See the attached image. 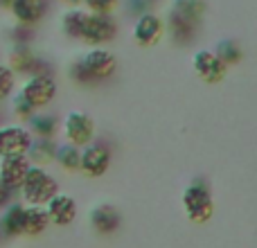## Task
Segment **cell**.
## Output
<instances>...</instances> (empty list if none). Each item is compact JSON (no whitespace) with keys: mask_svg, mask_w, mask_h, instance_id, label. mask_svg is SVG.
Here are the masks:
<instances>
[{"mask_svg":"<svg viewBox=\"0 0 257 248\" xmlns=\"http://www.w3.org/2000/svg\"><path fill=\"white\" fill-rule=\"evenodd\" d=\"M131 36L136 41V45H140V48H156L165 39L163 16L151 12V9L140 14V16H136L133 27H131Z\"/></svg>","mask_w":257,"mask_h":248,"instance_id":"obj_8","label":"cell"},{"mask_svg":"<svg viewBox=\"0 0 257 248\" xmlns=\"http://www.w3.org/2000/svg\"><path fill=\"white\" fill-rule=\"evenodd\" d=\"M50 226V217L45 212V205H25L23 214V235L39 237Z\"/></svg>","mask_w":257,"mask_h":248,"instance_id":"obj_19","label":"cell"},{"mask_svg":"<svg viewBox=\"0 0 257 248\" xmlns=\"http://www.w3.org/2000/svg\"><path fill=\"white\" fill-rule=\"evenodd\" d=\"M88 219H90L93 230L99 232V235H104V237L113 235V232L120 228V223H122L120 210H117L115 205H111V203H99V205H95V208H90Z\"/></svg>","mask_w":257,"mask_h":248,"instance_id":"obj_15","label":"cell"},{"mask_svg":"<svg viewBox=\"0 0 257 248\" xmlns=\"http://www.w3.org/2000/svg\"><path fill=\"white\" fill-rule=\"evenodd\" d=\"M59 3H63L66 7H81V0H59Z\"/></svg>","mask_w":257,"mask_h":248,"instance_id":"obj_30","label":"cell"},{"mask_svg":"<svg viewBox=\"0 0 257 248\" xmlns=\"http://www.w3.org/2000/svg\"><path fill=\"white\" fill-rule=\"evenodd\" d=\"M86 12L84 7H68L66 12L61 14V32L66 39L70 41H79L81 39V30H84V23H86Z\"/></svg>","mask_w":257,"mask_h":248,"instance_id":"obj_21","label":"cell"},{"mask_svg":"<svg viewBox=\"0 0 257 248\" xmlns=\"http://www.w3.org/2000/svg\"><path fill=\"white\" fill-rule=\"evenodd\" d=\"M68 77H70L77 86H95L97 84V81L90 77V72L86 70L84 61H81V54H77V57L68 63Z\"/></svg>","mask_w":257,"mask_h":248,"instance_id":"obj_24","label":"cell"},{"mask_svg":"<svg viewBox=\"0 0 257 248\" xmlns=\"http://www.w3.org/2000/svg\"><path fill=\"white\" fill-rule=\"evenodd\" d=\"M45 212L50 217V223L54 226H70L77 219V201L66 192H57L45 203Z\"/></svg>","mask_w":257,"mask_h":248,"instance_id":"obj_14","label":"cell"},{"mask_svg":"<svg viewBox=\"0 0 257 248\" xmlns=\"http://www.w3.org/2000/svg\"><path fill=\"white\" fill-rule=\"evenodd\" d=\"M192 70H194V75L199 77L203 84L217 86L226 79L228 66L214 54V50L199 48L194 54H192Z\"/></svg>","mask_w":257,"mask_h":248,"instance_id":"obj_9","label":"cell"},{"mask_svg":"<svg viewBox=\"0 0 257 248\" xmlns=\"http://www.w3.org/2000/svg\"><path fill=\"white\" fill-rule=\"evenodd\" d=\"M113 165V151L108 145L102 142H90V145L81 147V160H79V172L88 178H102L104 174L111 169Z\"/></svg>","mask_w":257,"mask_h":248,"instance_id":"obj_7","label":"cell"},{"mask_svg":"<svg viewBox=\"0 0 257 248\" xmlns=\"http://www.w3.org/2000/svg\"><path fill=\"white\" fill-rule=\"evenodd\" d=\"M212 50L226 66H239L244 61V48L235 39H221Z\"/></svg>","mask_w":257,"mask_h":248,"instance_id":"obj_23","label":"cell"},{"mask_svg":"<svg viewBox=\"0 0 257 248\" xmlns=\"http://www.w3.org/2000/svg\"><path fill=\"white\" fill-rule=\"evenodd\" d=\"M9 99H12V113H14V117H16L21 124H25L36 113V108L32 106V104L27 102V99L23 97L21 93H14Z\"/></svg>","mask_w":257,"mask_h":248,"instance_id":"obj_26","label":"cell"},{"mask_svg":"<svg viewBox=\"0 0 257 248\" xmlns=\"http://www.w3.org/2000/svg\"><path fill=\"white\" fill-rule=\"evenodd\" d=\"M16 75L9 70V66L5 61H0V104L7 102L14 93H16Z\"/></svg>","mask_w":257,"mask_h":248,"instance_id":"obj_25","label":"cell"},{"mask_svg":"<svg viewBox=\"0 0 257 248\" xmlns=\"http://www.w3.org/2000/svg\"><path fill=\"white\" fill-rule=\"evenodd\" d=\"M81 61H84L86 70L90 72V77H93L97 84L111 79L117 72V57L106 45H104V48H88L86 52H81Z\"/></svg>","mask_w":257,"mask_h":248,"instance_id":"obj_10","label":"cell"},{"mask_svg":"<svg viewBox=\"0 0 257 248\" xmlns=\"http://www.w3.org/2000/svg\"><path fill=\"white\" fill-rule=\"evenodd\" d=\"M0 239H3V235H0Z\"/></svg>","mask_w":257,"mask_h":248,"instance_id":"obj_32","label":"cell"},{"mask_svg":"<svg viewBox=\"0 0 257 248\" xmlns=\"http://www.w3.org/2000/svg\"><path fill=\"white\" fill-rule=\"evenodd\" d=\"M32 131L25 124H0V158L3 156H25L32 147Z\"/></svg>","mask_w":257,"mask_h":248,"instance_id":"obj_11","label":"cell"},{"mask_svg":"<svg viewBox=\"0 0 257 248\" xmlns=\"http://www.w3.org/2000/svg\"><path fill=\"white\" fill-rule=\"evenodd\" d=\"M9 5H12V0H0V9H9Z\"/></svg>","mask_w":257,"mask_h":248,"instance_id":"obj_31","label":"cell"},{"mask_svg":"<svg viewBox=\"0 0 257 248\" xmlns=\"http://www.w3.org/2000/svg\"><path fill=\"white\" fill-rule=\"evenodd\" d=\"M23 214H25V203L23 201H12L7 208H3L0 214V235L14 239L23 235Z\"/></svg>","mask_w":257,"mask_h":248,"instance_id":"obj_17","label":"cell"},{"mask_svg":"<svg viewBox=\"0 0 257 248\" xmlns=\"http://www.w3.org/2000/svg\"><path fill=\"white\" fill-rule=\"evenodd\" d=\"M61 133L68 145H75L81 149V147L90 145L95 140V136H97V122L84 111H70L61 120Z\"/></svg>","mask_w":257,"mask_h":248,"instance_id":"obj_5","label":"cell"},{"mask_svg":"<svg viewBox=\"0 0 257 248\" xmlns=\"http://www.w3.org/2000/svg\"><path fill=\"white\" fill-rule=\"evenodd\" d=\"M18 93H21L23 97L36 108V111H41V108H48L50 104L57 99L59 84H57L54 77L30 75V77H25V81H23V86H21Z\"/></svg>","mask_w":257,"mask_h":248,"instance_id":"obj_6","label":"cell"},{"mask_svg":"<svg viewBox=\"0 0 257 248\" xmlns=\"http://www.w3.org/2000/svg\"><path fill=\"white\" fill-rule=\"evenodd\" d=\"M57 147H59V142L54 140V138H34V140H32V147L27 149L25 156L32 165H41V167H45V165L54 163Z\"/></svg>","mask_w":257,"mask_h":248,"instance_id":"obj_18","label":"cell"},{"mask_svg":"<svg viewBox=\"0 0 257 248\" xmlns=\"http://www.w3.org/2000/svg\"><path fill=\"white\" fill-rule=\"evenodd\" d=\"M117 21L113 14H93L88 12L81 30V43H86L88 48H104V45L113 43L117 39Z\"/></svg>","mask_w":257,"mask_h":248,"instance_id":"obj_4","label":"cell"},{"mask_svg":"<svg viewBox=\"0 0 257 248\" xmlns=\"http://www.w3.org/2000/svg\"><path fill=\"white\" fill-rule=\"evenodd\" d=\"M36 59H39V54L34 52V48H32L30 43H16V45H12V50L7 52V61L5 63H7L9 70L16 77L18 75L30 77L36 66Z\"/></svg>","mask_w":257,"mask_h":248,"instance_id":"obj_16","label":"cell"},{"mask_svg":"<svg viewBox=\"0 0 257 248\" xmlns=\"http://www.w3.org/2000/svg\"><path fill=\"white\" fill-rule=\"evenodd\" d=\"M30 165L32 163L27 160V156H3L0 158V183L14 194H18Z\"/></svg>","mask_w":257,"mask_h":248,"instance_id":"obj_13","label":"cell"},{"mask_svg":"<svg viewBox=\"0 0 257 248\" xmlns=\"http://www.w3.org/2000/svg\"><path fill=\"white\" fill-rule=\"evenodd\" d=\"M50 9V0H12L7 12L12 14L14 23L27 27H36L45 21Z\"/></svg>","mask_w":257,"mask_h":248,"instance_id":"obj_12","label":"cell"},{"mask_svg":"<svg viewBox=\"0 0 257 248\" xmlns=\"http://www.w3.org/2000/svg\"><path fill=\"white\" fill-rule=\"evenodd\" d=\"M122 0H81V7L93 14H115Z\"/></svg>","mask_w":257,"mask_h":248,"instance_id":"obj_27","label":"cell"},{"mask_svg":"<svg viewBox=\"0 0 257 248\" xmlns=\"http://www.w3.org/2000/svg\"><path fill=\"white\" fill-rule=\"evenodd\" d=\"M14 199H16V194H14L12 190H7V187H5L3 183H0V210H3V208H7V205L12 203Z\"/></svg>","mask_w":257,"mask_h":248,"instance_id":"obj_29","label":"cell"},{"mask_svg":"<svg viewBox=\"0 0 257 248\" xmlns=\"http://www.w3.org/2000/svg\"><path fill=\"white\" fill-rule=\"evenodd\" d=\"M181 203L192 223H208L214 214L212 192H210V185L203 176H196L187 183L183 190Z\"/></svg>","mask_w":257,"mask_h":248,"instance_id":"obj_3","label":"cell"},{"mask_svg":"<svg viewBox=\"0 0 257 248\" xmlns=\"http://www.w3.org/2000/svg\"><path fill=\"white\" fill-rule=\"evenodd\" d=\"M25 124L34 138H57L59 129H61V122H59V117L54 113H41V111H36Z\"/></svg>","mask_w":257,"mask_h":248,"instance_id":"obj_20","label":"cell"},{"mask_svg":"<svg viewBox=\"0 0 257 248\" xmlns=\"http://www.w3.org/2000/svg\"><path fill=\"white\" fill-rule=\"evenodd\" d=\"M205 14H208L205 0H172L163 18L165 34L172 39V43L190 48L199 41Z\"/></svg>","mask_w":257,"mask_h":248,"instance_id":"obj_1","label":"cell"},{"mask_svg":"<svg viewBox=\"0 0 257 248\" xmlns=\"http://www.w3.org/2000/svg\"><path fill=\"white\" fill-rule=\"evenodd\" d=\"M9 36H12V43H30L34 41V27H27V25H18L14 23V27L9 30Z\"/></svg>","mask_w":257,"mask_h":248,"instance_id":"obj_28","label":"cell"},{"mask_svg":"<svg viewBox=\"0 0 257 248\" xmlns=\"http://www.w3.org/2000/svg\"><path fill=\"white\" fill-rule=\"evenodd\" d=\"M79 160H81V149L75 145H68L61 142L57 147V154H54V163L68 174H77L79 172Z\"/></svg>","mask_w":257,"mask_h":248,"instance_id":"obj_22","label":"cell"},{"mask_svg":"<svg viewBox=\"0 0 257 248\" xmlns=\"http://www.w3.org/2000/svg\"><path fill=\"white\" fill-rule=\"evenodd\" d=\"M57 192H61L59 181L54 174L48 172V167L41 165H30L23 178V185L18 190L21 201L25 205H45Z\"/></svg>","mask_w":257,"mask_h":248,"instance_id":"obj_2","label":"cell"}]
</instances>
